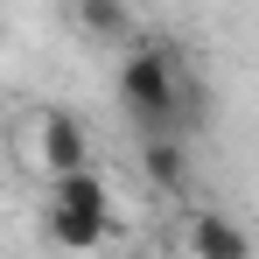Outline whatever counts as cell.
I'll use <instances>...</instances> for the list:
<instances>
[{
  "mask_svg": "<svg viewBox=\"0 0 259 259\" xmlns=\"http://www.w3.org/2000/svg\"><path fill=\"white\" fill-rule=\"evenodd\" d=\"M0 42H7V21H0Z\"/></svg>",
  "mask_w": 259,
  "mask_h": 259,
  "instance_id": "cell-8",
  "label": "cell"
},
{
  "mask_svg": "<svg viewBox=\"0 0 259 259\" xmlns=\"http://www.w3.org/2000/svg\"><path fill=\"white\" fill-rule=\"evenodd\" d=\"M189 77H182V63H175L161 42H126V63H119V105H126V119L140 133H175L189 112H196V98H189Z\"/></svg>",
  "mask_w": 259,
  "mask_h": 259,
  "instance_id": "cell-1",
  "label": "cell"
},
{
  "mask_svg": "<svg viewBox=\"0 0 259 259\" xmlns=\"http://www.w3.org/2000/svg\"><path fill=\"white\" fill-rule=\"evenodd\" d=\"M140 175H147L161 196H182V189H189V147H182L175 133H147V147H140Z\"/></svg>",
  "mask_w": 259,
  "mask_h": 259,
  "instance_id": "cell-5",
  "label": "cell"
},
{
  "mask_svg": "<svg viewBox=\"0 0 259 259\" xmlns=\"http://www.w3.org/2000/svg\"><path fill=\"white\" fill-rule=\"evenodd\" d=\"M42 203H70V210L112 217V182L98 175V161H77V168H63V175H42Z\"/></svg>",
  "mask_w": 259,
  "mask_h": 259,
  "instance_id": "cell-3",
  "label": "cell"
},
{
  "mask_svg": "<svg viewBox=\"0 0 259 259\" xmlns=\"http://www.w3.org/2000/svg\"><path fill=\"white\" fill-rule=\"evenodd\" d=\"M182 245H189V252H210V259H245L252 252V231L231 224V217H217V210H196L189 231H182Z\"/></svg>",
  "mask_w": 259,
  "mask_h": 259,
  "instance_id": "cell-4",
  "label": "cell"
},
{
  "mask_svg": "<svg viewBox=\"0 0 259 259\" xmlns=\"http://www.w3.org/2000/svg\"><path fill=\"white\" fill-rule=\"evenodd\" d=\"M77 28H84L91 42H105V49H126L133 35H140L126 0H77Z\"/></svg>",
  "mask_w": 259,
  "mask_h": 259,
  "instance_id": "cell-6",
  "label": "cell"
},
{
  "mask_svg": "<svg viewBox=\"0 0 259 259\" xmlns=\"http://www.w3.org/2000/svg\"><path fill=\"white\" fill-rule=\"evenodd\" d=\"M77 161H91V133L70 105H42L21 119V168L28 175H63Z\"/></svg>",
  "mask_w": 259,
  "mask_h": 259,
  "instance_id": "cell-2",
  "label": "cell"
},
{
  "mask_svg": "<svg viewBox=\"0 0 259 259\" xmlns=\"http://www.w3.org/2000/svg\"><path fill=\"white\" fill-rule=\"evenodd\" d=\"M42 231L56 238V245H70V252H91V245L105 238V217L70 210V203H42Z\"/></svg>",
  "mask_w": 259,
  "mask_h": 259,
  "instance_id": "cell-7",
  "label": "cell"
}]
</instances>
